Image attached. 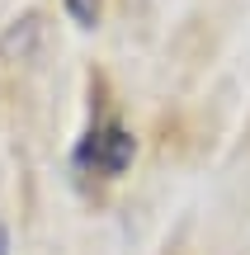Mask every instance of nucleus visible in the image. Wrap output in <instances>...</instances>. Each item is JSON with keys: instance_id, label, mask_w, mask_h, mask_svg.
Instances as JSON below:
<instances>
[{"instance_id": "obj_2", "label": "nucleus", "mask_w": 250, "mask_h": 255, "mask_svg": "<svg viewBox=\"0 0 250 255\" xmlns=\"http://www.w3.org/2000/svg\"><path fill=\"white\" fill-rule=\"evenodd\" d=\"M38 38H43V19L38 14L14 19V24L0 33V57H5V62H28V57L38 52Z\"/></svg>"}, {"instance_id": "obj_4", "label": "nucleus", "mask_w": 250, "mask_h": 255, "mask_svg": "<svg viewBox=\"0 0 250 255\" xmlns=\"http://www.w3.org/2000/svg\"><path fill=\"white\" fill-rule=\"evenodd\" d=\"M5 246H9V232H5V227H0V255H5Z\"/></svg>"}, {"instance_id": "obj_3", "label": "nucleus", "mask_w": 250, "mask_h": 255, "mask_svg": "<svg viewBox=\"0 0 250 255\" xmlns=\"http://www.w3.org/2000/svg\"><path fill=\"white\" fill-rule=\"evenodd\" d=\"M66 9H71V19L81 28H94V24H99V0H66Z\"/></svg>"}, {"instance_id": "obj_1", "label": "nucleus", "mask_w": 250, "mask_h": 255, "mask_svg": "<svg viewBox=\"0 0 250 255\" xmlns=\"http://www.w3.org/2000/svg\"><path fill=\"white\" fill-rule=\"evenodd\" d=\"M132 151H137V142H132L128 128L123 123H104V128H94V132L85 137L76 161H81L85 170H94V175H123L128 161H132Z\"/></svg>"}]
</instances>
